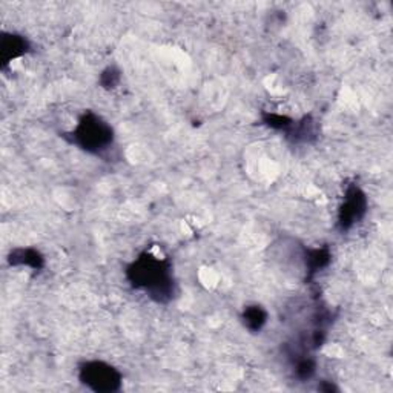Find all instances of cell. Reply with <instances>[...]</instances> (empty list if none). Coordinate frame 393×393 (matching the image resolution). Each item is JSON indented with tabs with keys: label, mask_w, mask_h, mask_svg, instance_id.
<instances>
[{
	"label": "cell",
	"mask_w": 393,
	"mask_h": 393,
	"mask_svg": "<svg viewBox=\"0 0 393 393\" xmlns=\"http://www.w3.org/2000/svg\"><path fill=\"white\" fill-rule=\"evenodd\" d=\"M126 277L135 289L145 291L157 303H168L174 296L172 267L168 258L145 252L128 267Z\"/></svg>",
	"instance_id": "cell-1"
},
{
	"label": "cell",
	"mask_w": 393,
	"mask_h": 393,
	"mask_svg": "<svg viewBox=\"0 0 393 393\" xmlns=\"http://www.w3.org/2000/svg\"><path fill=\"white\" fill-rule=\"evenodd\" d=\"M68 135L71 137V143L91 154H102L114 142L112 128L94 112H86Z\"/></svg>",
	"instance_id": "cell-2"
},
{
	"label": "cell",
	"mask_w": 393,
	"mask_h": 393,
	"mask_svg": "<svg viewBox=\"0 0 393 393\" xmlns=\"http://www.w3.org/2000/svg\"><path fill=\"white\" fill-rule=\"evenodd\" d=\"M80 381L86 387L99 393L116 392L121 386V375L103 361H88L80 368Z\"/></svg>",
	"instance_id": "cell-3"
},
{
	"label": "cell",
	"mask_w": 393,
	"mask_h": 393,
	"mask_svg": "<svg viewBox=\"0 0 393 393\" xmlns=\"http://www.w3.org/2000/svg\"><path fill=\"white\" fill-rule=\"evenodd\" d=\"M365 212H368V198L364 192L358 188H349L344 197V203L339 207L338 226L341 231L352 229L353 226L361 222Z\"/></svg>",
	"instance_id": "cell-4"
},
{
	"label": "cell",
	"mask_w": 393,
	"mask_h": 393,
	"mask_svg": "<svg viewBox=\"0 0 393 393\" xmlns=\"http://www.w3.org/2000/svg\"><path fill=\"white\" fill-rule=\"evenodd\" d=\"M28 48L30 45L25 37L17 36V34H4L2 42H0V56H2L4 64H8L23 56Z\"/></svg>",
	"instance_id": "cell-5"
},
{
	"label": "cell",
	"mask_w": 393,
	"mask_h": 393,
	"mask_svg": "<svg viewBox=\"0 0 393 393\" xmlns=\"http://www.w3.org/2000/svg\"><path fill=\"white\" fill-rule=\"evenodd\" d=\"M243 322L250 332H258L266 325L267 313L261 306H249L243 312Z\"/></svg>",
	"instance_id": "cell-6"
},
{
	"label": "cell",
	"mask_w": 393,
	"mask_h": 393,
	"mask_svg": "<svg viewBox=\"0 0 393 393\" xmlns=\"http://www.w3.org/2000/svg\"><path fill=\"white\" fill-rule=\"evenodd\" d=\"M11 265H26L34 269L43 266V258L37 250L32 249H17L11 254Z\"/></svg>",
	"instance_id": "cell-7"
},
{
	"label": "cell",
	"mask_w": 393,
	"mask_h": 393,
	"mask_svg": "<svg viewBox=\"0 0 393 393\" xmlns=\"http://www.w3.org/2000/svg\"><path fill=\"white\" fill-rule=\"evenodd\" d=\"M330 261V252L327 249H312L306 257V265H308V272L315 274L320 269H325Z\"/></svg>",
	"instance_id": "cell-8"
},
{
	"label": "cell",
	"mask_w": 393,
	"mask_h": 393,
	"mask_svg": "<svg viewBox=\"0 0 393 393\" xmlns=\"http://www.w3.org/2000/svg\"><path fill=\"white\" fill-rule=\"evenodd\" d=\"M119 78H120V74L117 71H114L112 68H108L107 71L102 74V83L107 86V88H112V86L119 83Z\"/></svg>",
	"instance_id": "cell-9"
}]
</instances>
